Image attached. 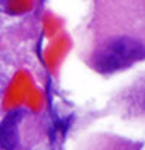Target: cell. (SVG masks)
Segmentation results:
<instances>
[{
	"mask_svg": "<svg viewBox=\"0 0 145 150\" xmlns=\"http://www.w3.org/2000/svg\"><path fill=\"white\" fill-rule=\"evenodd\" d=\"M144 58V40L131 34H113L96 44L90 54V66L100 74H112Z\"/></svg>",
	"mask_w": 145,
	"mask_h": 150,
	"instance_id": "1",
	"label": "cell"
},
{
	"mask_svg": "<svg viewBox=\"0 0 145 150\" xmlns=\"http://www.w3.org/2000/svg\"><path fill=\"white\" fill-rule=\"evenodd\" d=\"M118 105L126 117L145 121V74L123 88L118 96Z\"/></svg>",
	"mask_w": 145,
	"mask_h": 150,
	"instance_id": "2",
	"label": "cell"
},
{
	"mask_svg": "<svg viewBox=\"0 0 145 150\" xmlns=\"http://www.w3.org/2000/svg\"><path fill=\"white\" fill-rule=\"evenodd\" d=\"M22 111L9 112L1 122V149L15 150L18 146V124L22 118Z\"/></svg>",
	"mask_w": 145,
	"mask_h": 150,
	"instance_id": "3",
	"label": "cell"
},
{
	"mask_svg": "<svg viewBox=\"0 0 145 150\" xmlns=\"http://www.w3.org/2000/svg\"><path fill=\"white\" fill-rule=\"evenodd\" d=\"M89 150H141V146L129 140H123L118 137H106V139H100L96 144L90 146Z\"/></svg>",
	"mask_w": 145,
	"mask_h": 150,
	"instance_id": "4",
	"label": "cell"
}]
</instances>
